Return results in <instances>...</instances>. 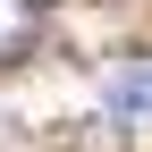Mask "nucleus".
<instances>
[{
	"instance_id": "nucleus-1",
	"label": "nucleus",
	"mask_w": 152,
	"mask_h": 152,
	"mask_svg": "<svg viewBox=\"0 0 152 152\" xmlns=\"http://www.w3.org/2000/svg\"><path fill=\"white\" fill-rule=\"evenodd\" d=\"M102 118H118V127L152 118V59H144V68H110V76H102Z\"/></svg>"
},
{
	"instance_id": "nucleus-2",
	"label": "nucleus",
	"mask_w": 152,
	"mask_h": 152,
	"mask_svg": "<svg viewBox=\"0 0 152 152\" xmlns=\"http://www.w3.org/2000/svg\"><path fill=\"white\" fill-rule=\"evenodd\" d=\"M42 42V0H0V68H17Z\"/></svg>"
}]
</instances>
